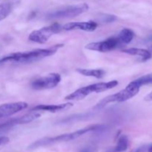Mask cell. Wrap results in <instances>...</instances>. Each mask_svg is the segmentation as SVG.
I'll return each instance as SVG.
<instances>
[{"label":"cell","mask_w":152,"mask_h":152,"mask_svg":"<svg viewBox=\"0 0 152 152\" xmlns=\"http://www.w3.org/2000/svg\"><path fill=\"white\" fill-rule=\"evenodd\" d=\"M134 37V33L129 28H123L117 36L120 45H126L130 43Z\"/></svg>","instance_id":"5bb4252c"},{"label":"cell","mask_w":152,"mask_h":152,"mask_svg":"<svg viewBox=\"0 0 152 152\" xmlns=\"http://www.w3.org/2000/svg\"><path fill=\"white\" fill-rule=\"evenodd\" d=\"M118 86L117 80L107 82V83H99L89 85L85 87L80 88L75 91L72 92L65 97V100H81L90 95L92 93H101L106 91L113 88Z\"/></svg>","instance_id":"3957f363"},{"label":"cell","mask_w":152,"mask_h":152,"mask_svg":"<svg viewBox=\"0 0 152 152\" xmlns=\"http://www.w3.org/2000/svg\"><path fill=\"white\" fill-rule=\"evenodd\" d=\"M76 71L79 74L86 77H91L96 79H101L105 76V71L102 69H87V68H77Z\"/></svg>","instance_id":"4fadbf2b"},{"label":"cell","mask_w":152,"mask_h":152,"mask_svg":"<svg viewBox=\"0 0 152 152\" xmlns=\"http://www.w3.org/2000/svg\"><path fill=\"white\" fill-rule=\"evenodd\" d=\"M135 81L138 83V85H139L140 87H142L144 85L152 83V74L142 76V77H140V78H138L137 80H136Z\"/></svg>","instance_id":"e0dca14e"},{"label":"cell","mask_w":152,"mask_h":152,"mask_svg":"<svg viewBox=\"0 0 152 152\" xmlns=\"http://www.w3.org/2000/svg\"><path fill=\"white\" fill-rule=\"evenodd\" d=\"M61 81V76L57 73L50 74L45 77H40L31 83V86L34 90H45L51 89L58 86Z\"/></svg>","instance_id":"52a82bcc"},{"label":"cell","mask_w":152,"mask_h":152,"mask_svg":"<svg viewBox=\"0 0 152 152\" xmlns=\"http://www.w3.org/2000/svg\"><path fill=\"white\" fill-rule=\"evenodd\" d=\"M79 152H98V148L95 145H88L82 148Z\"/></svg>","instance_id":"ac0fdd59"},{"label":"cell","mask_w":152,"mask_h":152,"mask_svg":"<svg viewBox=\"0 0 152 152\" xmlns=\"http://www.w3.org/2000/svg\"><path fill=\"white\" fill-rule=\"evenodd\" d=\"M12 10V4L9 2L0 4V21L5 19Z\"/></svg>","instance_id":"2e32d148"},{"label":"cell","mask_w":152,"mask_h":152,"mask_svg":"<svg viewBox=\"0 0 152 152\" xmlns=\"http://www.w3.org/2000/svg\"><path fill=\"white\" fill-rule=\"evenodd\" d=\"M62 29V27L59 24L54 23L49 26L43 27L40 29L34 31L31 33L28 39L30 41L34 42L44 44V43L47 42L48 40L52 36L60 32Z\"/></svg>","instance_id":"8992f818"},{"label":"cell","mask_w":152,"mask_h":152,"mask_svg":"<svg viewBox=\"0 0 152 152\" xmlns=\"http://www.w3.org/2000/svg\"><path fill=\"white\" fill-rule=\"evenodd\" d=\"M10 140L7 137H0V145H3L9 142Z\"/></svg>","instance_id":"d6986e66"},{"label":"cell","mask_w":152,"mask_h":152,"mask_svg":"<svg viewBox=\"0 0 152 152\" xmlns=\"http://www.w3.org/2000/svg\"><path fill=\"white\" fill-rule=\"evenodd\" d=\"M144 99H145V101H147V102H151V101H152V91L150 92L147 96H145Z\"/></svg>","instance_id":"ffe728a7"},{"label":"cell","mask_w":152,"mask_h":152,"mask_svg":"<svg viewBox=\"0 0 152 152\" xmlns=\"http://www.w3.org/2000/svg\"><path fill=\"white\" fill-rule=\"evenodd\" d=\"M151 48H152V47H151Z\"/></svg>","instance_id":"7402d4cb"},{"label":"cell","mask_w":152,"mask_h":152,"mask_svg":"<svg viewBox=\"0 0 152 152\" xmlns=\"http://www.w3.org/2000/svg\"><path fill=\"white\" fill-rule=\"evenodd\" d=\"M97 28V23L94 21L88 22H74L65 24L62 27L65 31H73V30H81L84 31L92 32L94 31Z\"/></svg>","instance_id":"30bf717a"},{"label":"cell","mask_w":152,"mask_h":152,"mask_svg":"<svg viewBox=\"0 0 152 152\" xmlns=\"http://www.w3.org/2000/svg\"><path fill=\"white\" fill-rule=\"evenodd\" d=\"M140 88V86L134 80V81L129 83L126 86V88L123 89V90L117 92V93L114 94L110 95V96H108L105 98H104L103 99H102L100 102H99L96 104L95 108H102L108 103H111V102H125V101L129 100V99L133 98L134 96H135L139 93Z\"/></svg>","instance_id":"277c9868"},{"label":"cell","mask_w":152,"mask_h":152,"mask_svg":"<svg viewBox=\"0 0 152 152\" xmlns=\"http://www.w3.org/2000/svg\"><path fill=\"white\" fill-rule=\"evenodd\" d=\"M63 46L62 44L56 45L48 48L35 49L25 52H16L4 56L0 59V63L16 62V63H31L42 59L56 53L57 50Z\"/></svg>","instance_id":"6da1fadb"},{"label":"cell","mask_w":152,"mask_h":152,"mask_svg":"<svg viewBox=\"0 0 152 152\" xmlns=\"http://www.w3.org/2000/svg\"><path fill=\"white\" fill-rule=\"evenodd\" d=\"M148 152H152V145H151V146H150L149 148H148Z\"/></svg>","instance_id":"44dd1931"},{"label":"cell","mask_w":152,"mask_h":152,"mask_svg":"<svg viewBox=\"0 0 152 152\" xmlns=\"http://www.w3.org/2000/svg\"><path fill=\"white\" fill-rule=\"evenodd\" d=\"M129 147V139L126 135H122L118 140L117 145L108 152H123L126 151Z\"/></svg>","instance_id":"9a60e30c"},{"label":"cell","mask_w":152,"mask_h":152,"mask_svg":"<svg viewBox=\"0 0 152 152\" xmlns=\"http://www.w3.org/2000/svg\"><path fill=\"white\" fill-rule=\"evenodd\" d=\"M89 7L86 3L65 6L55 10L48 14V19H69L79 16L88 10Z\"/></svg>","instance_id":"5b68a950"},{"label":"cell","mask_w":152,"mask_h":152,"mask_svg":"<svg viewBox=\"0 0 152 152\" xmlns=\"http://www.w3.org/2000/svg\"><path fill=\"white\" fill-rule=\"evenodd\" d=\"M28 105L25 102H9L0 105V119L10 117L19 111L28 108Z\"/></svg>","instance_id":"9c48e42d"},{"label":"cell","mask_w":152,"mask_h":152,"mask_svg":"<svg viewBox=\"0 0 152 152\" xmlns=\"http://www.w3.org/2000/svg\"><path fill=\"white\" fill-rule=\"evenodd\" d=\"M120 45L117 37H111L107 39L96 42H91L86 45V48L90 50L98 52H108L117 48Z\"/></svg>","instance_id":"ba28073f"},{"label":"cell","mask_w":152,"mask_h":152,"mask_svg":"<svg viewBox=\"0 0 152 152\" xmlns=\"http://www.w3.org/2000/svg\"><path fill=\"white\" fill-rule=\"evenodd\" d=\"M123 52L128 54L133 55V56H141L143 60H147L151 57V53L149 50L143 48H132L123 49Z\"/></svg>","instance_id":"7c38bea8"},{"label":"cell","mask_w":152,"mask_h":152,"mask_svg":"<svg viewBox=\"0 0 152 152\" xmlns=\"http://www.w3.org/2000/svg\"><path fill=\"white\" fill-rule=\"evenodd\" d=\"M72 106L73 103H71V102H66V103L59 104V105H38L37 106L34 107L31 111H45L55 113L68 110Z\"/></svg>","instance_id":"8fae6325"},{"label":"cell","mask_w":152,"mask_h":152,"mask_svg":"<svg viewBox=\"0 0 152 152\" xmlns=\"http://www.w3.org/2000/svg\"><path fill=\"white\" fill-rule=\"evenodd\" d=\"M99 128H100V126L99 125H94V126H91L88 127L84 128V129H80L77 132H72V133L64 134L58 135V136L52 137H44L42 139L38 140L34 143L31 144L29 146V149H34V148H39V147L45 146V145H51V144L57 143V142H68V141L74 140L77 139L80 137L83 136L85 134L88 132H92V131L97 130Z\"/></svg>","instance_id":"7a4b0ae2"}]
</instances>
